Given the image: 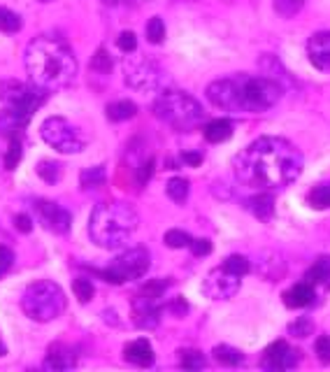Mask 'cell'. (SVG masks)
Returning <instances> with one entry per match:
<instances>
[{
	"mask_svg": "<svg viewBox=\"0 0 330 372\" xmlns=\"http://www.w3.org/2000/svg\"><path fill=\"white\" fill-rule=\"evenodd\" d=\"M235 177L253 188H286L303 173V153L284 138H258L235 156Z\"/></svg>",
	"mask_w": 330,
	"mask_h": 372,
	"instance_id": "obj_1",
	"label": "cell"
},
{
	"mask_svg": "<svg viewBox=\"0 0 330 372\" xmlns=\"http://www.w3.org/2000/svg\"><path fill=\"white\" fill-rule=\"evenodd\" d=\"M281 98V86L263 75L238 73L223 79L212 82L207 86V100L214 108L226 112H268Z\"/></svg>",
	"mask_w": 330,
	"mask_h": 372,
	"instance_id": "obj_2",
	"label": "cell"
},
{
	"mask_svg": "<svg viewBox=\"0 0 330 372\" xmlns=\"http://www.w3.org/2000/svg\"><path fill=\"white\" fill-rule=\"evenodd\" d=\"M26 73L35 86L54 93L75 82L77 58L66 40L54 35H40L26 49Z\"/></svg>",
	"mask_w": 330,
	"mask_h": 372,
	"instance_id": "obj_3",
	"label": "cell"
},
{
	"mask_svg": "<svg viewBox=\"0 0 330 372\" xmlns=\"http://www.w3.org/2000/svg\"><path fill=\"white\" fill-rule=\"evenodd\" d=\"M138 230V214L126 203H100L88 219V235L100 249H119Z\"/></svg>",
	"mask_w": 330,
	"mask_h": 372,
	"instance_id": "obj_4",
	"label": "cell"
},
{
	"mask_svg": "<svg viewBox=\"0 0 330 372\" xmlns=\"http://www.w3.org/2000/svg\"><path fill=\"white\" fill-rule=\"evenodd\" d=\"M0 100H3V112H0V133L3 135H16L28 121L33 112L40 110L47 100V91L40 86L23 84V82L10 79L0 86Z\"/></svg>",
	"mask_w": 330,
	"mask_h": 372,
	"instance_id": "obj_5",
	"label": "cell"
},
{
	"mask_svg": "<svg viewBox=\"0 0 330 372\" xmlns=\"http://www.w3.org/2000/svg\"><path fill=\"white\" fill-rule=\"evenodd\" d=\"M154 116L175 131H191L205 121V110L196 98L184 91H165L156 98Z\"/></svg>",
	"mask_w": 330,
	"mask_h": 372,
	"instance_id": "obj_6",
	"label": "cell"
},
{
	"mask_svg": "<svg viewBox=\"0 0 330 372\" xmlns=\"http://www.w3.org/2000/svg\"><path fill=\"white\" fill-rule=\"evenodd\" d=\"M66 293L63 288L56 284V282L49 280H40L31 284L23 291L21 296V307L26 312L28 319L38 323H49L63 314L66 310Z\"/></svg>",
	"mask_w": 330,
	"mask_h": 372,
	"instance_id": "obj_7",
	"label": "cell"
},
{
	"mask_svg": "<svg viewBox=\"0 0 330 372\" xmlns=\"http://www.w3.org/2000/svg\"><path fill=\"white\" fill-rule=\"evenodd\" d=\"M149 265H151V253L144 247H133V249L119 253L107 268H93L91 273L103 277L110 284H123V282L144 277Z\"/></svg>",
	"mask_w": 330,
	"mask_h": 372,
	"instance_id": "obj_8",
	"label": "cell"
},
{
	"mask_svg": "<svg viewBox=\"0 0 330 372\" xmlns=\"http://www.w3.org/2000/svg\"><path fill=\"white\" fill-rule=\"evenodd\" d=\"M168 286H170L168 280H154L140 288V293L133 300V317L140 328L151 330L158 326V321H161L163 296Z\"/></svg>",
	"mask_w": 330,
	"mask_h": 372,
	"instance_id": "obj_9",
	"label": "cell"
},
{
	"mask_svg": "<svg viewBox=\"0 0 330 372\" xmlns=\"http://www.w3.org/2000/svg\"><path fill=\"white\" fill-rule=\"evenodd\" d=\"M40 135L58 153H79L86 145L79 128H75L63 116H49V119H45V123L40 126Z\"/></svg>",
	"mask_w": 330,
	"mask_h": 372,
	"instance_id": "obj_10",
	"label": "cell"
},
{
	"mask_svg": "<svg viewBox=\"0 0 330 372\" xmlns=\"http://www.w3.org/2000/svg\"><path fill=\"white\" fill-rule=\"evenodd\" d=\"M123 73H126V84L138 88V91H154L163 82L161 68L156 63L147 61V58H142V61H128L126 58Z\"/></svg>",
	"mask_w": 330,
	"mask_h": 372,
	"instance_id": "obj_11",
	"label": "cell"
},
{
	"mask_svg": "<svg viewBox=\"0 0 330 372\" xmlns=\"http://www.w3.org/2000/svg\"><path fill=\"white\" fill-rule=\"evenodd\" d=\"M240 282H242V277L235 275L233 270H228L226 265H221V268H214L205 277L203 291L212 300H228L240 291Z\"/></svg>",
	"mask_w": 330,
	"mask_h": 372,
	"instance_id": "obj_12",
	"label": "cell"
},
{
	"mask_svg": "<svg viewBox=\"0 0 330 372\" xmlns=\"http://www.w3.org/2000/svg\"><path fill=\"white\" fill-rule=\"evenodd\" d=\"M33 210H35V219L42 223L47 230H51V233L63 235L73 226V214L66 208H61V205L51 203V200H35Z\"/></svg>",
	"mask_w": 330,
	"mask_h": 372,
	"instance_id": "obj_13",
	"label": "cell"
},
{
	"mask_svg": "<svg viewBox=\"0 0 330 372\" xmlns=\"http://www.w3.org/2000/svg\"><path fill=\"white\" fill-rule=\"evenodd\" d=\"M300 363V351L288 347L284 340L272 342V345L265 349V356L261 365L270 372H281V370H293Z\"/></svg>",
	"mask_w": 330,
	"mask_h": 372,
	"instance_id": "obj_14",
	"label": "cell"
},
{
	"mask_svg": "<svg viewBox=\"0 0 330 372\" xmlns=\"http://www.w3.org/2000/svg\"><path fill=\"white\" fill-rule=\"evenodd\" d=\"M307 54L312 66L321 73H328L330 70V31H321L314 33L307 42Z\"/></svg>",
	"mask_w": 330,
	"mask_h": 372,
	"instance_id": "obj_15",
	"label": "cell"
},
{
	"mask_svg": "<svg viewBox=\"0 0 330 372\" xmlns=\"http://www.w3.org/2000/svg\"><path fill=\"white\" fill-rule=\"evenodd\" d=\"M123 358H126L128 363L138 365V368H149V365H154V358H156L154 347L144 338L133 340L131 345H126V349H123Z\"/></svg>",
	"mask_w": 330,
	"mask_h": 372,
	"instance_id": "obj_16",
	"label": "cell"
},
{
	"mask_svg": "<svg viewBox=\"0 0 330 372\" xmlns=\"http://www.w3.org/2000/svg\"><path fill=\"white\" fill-rule=\"evenodd\" d=\"M77 365V354L70 349L68 345H54L49 347V354L45 358V370H70Z\"/></svg>",
	"mask_w": 330,
	"mask_h": 372,
	"instance_id": "obj_17",
	"label": "cell"
},
{
	"mask_svg": "<svg viewBox=\"0 0 330 372\" xmlns=\"http://www.w3.org/2000/svg\"><path fill=\"white\" fill-rule=\"evenodd\" d=\"M316 293H314V284L309 282H300V284L291 286L288 291L284 293V303L286 307H307L314 303Z\"/></svg>",
	"mask_w": 330,
	"mask_h": 372,
	"instance_id": "obj_18",
	"label": "cell"
},
{
	"mask_svg": "<svg viewBox=\"0 0 330 372\" xmlns=\"http://www.w3.org/2000/svg\"><path fill=\"white\" fill-rule=\"evenodd\" d=\"M246 208L251 210V214L256 216V219H261V221H270L272 219V214H275V198H272V193H258V196H253L246 200Z\"/></svg>",
	"mask_w": 330,
	"mask_h": 372,
	"instance_id": "obj_19",
	"label": "cell"
},
{
	"mask_svg": "<svg viewBox=\"0 0 330 372\" xmlns=\"http://www.w3.org/2000/svg\"><path fill=\"white\" fill-rule=\"evenodd\" d=\"M203 135H205V140L212 145L226 142V140L233 135V123L228 119H214L203 128Z\"/></svg>",
	"mask_w": 330,
	"mask_h": 372,
	"instance_id": "obj_20",
	"label": "cell"
},
{
	"mask_svg": "<svg viewBox=\"0 0 330 372\" xmlns=\"http://www.w3.org/2000/svg\"><path fill=\"white\" fill-rule=\"evenodd\" d=\"M105 114H107L110 121H126L138 114V105L133 100H114L105 108Z\"/></svg>",
	"mask_w": 330,
	"mask_h": 372,
	"instance_id": "obj_21",
	"label": "cell"
},
{
	"mask_svg": "<svg viewBox=\"0 0 330 372\" xmlns=\"http://www.w3.org/2000/svg\"><path fill=\"white\" fill-rule=\"evenodd\" d=\"M305 282L309 284H326L330 286V256H319L314 261V265L307 270L305 275Z\"/></svg>",
	"mask_w": 330,
	"mask_h": 372,
	"instance_id": "obj_22",
	"label": "cell"
},
{
	"mask_svg": "<svg viewBox=\"0 0 330 372\" xmlns=\"http://www.w3.org/2000/svg\"><path fill=\"white\" fill-rule=\"evenodd\" d=\"M165 193H168V198L173 200V203H177V205L186 203V198H188V179H184V177H173V179L165 184Z\"/></svg>",
	"mask_w": 330,
	"mask_h": 372,
	"instance_id": "obj_23",
	"label": "cell"
},
{
	"mask_svg": "<svg viewBox=\"0 0 330 372\" xmlns=\"http://www.w3.org/2000/svg\"><path fill=\"white\" fill-rule=\"evenodd\" d=\"M214 361H219L221 365H228V368H235V365L244 363V356L240 349H233L228 345H221V347H214Z\"/></svg>",
	"mask_w": 330,
	"mask_h": 372,
	"instance_id": "obj_24",
	"label": "cell"
},
{
	"mask_svg": "<svg viewBox=\"0 0 330 372\" xmlns=\"http://www.w3.org/2000/svg\"><path fill=\"white\" fill-rule=\"evenodd\" d=\"M307 203L314 210H328L330 208V182H323V184H316L307 193Z\"/></svg>",
	"mask_w": 330,
	"mask_h": 372,
	"instance_id": "obj_25",
	"label": "cell"
},
{
	"mask_svg": "<svg viewBox=\"0 0 330 372\" xmlns=\"http://www.w3.org/2000/svg\"><path fill=\"white\" fill-rule=\"evenodd\" d=\"M107 179V173H105V165H96V168H86L81 173L79 182H81V188H98L105 184Z\"/></svg>",
	"mask_w": 330,
	"mask_h": 372,
	"instance_id": "obj_26",
	"label": "cell"
},
{
	"mask_svg": "<svg viewBox=\"0 0 330 372\" xmlns=\"http://www.w3.org/2000/svg\"><path fill=\"white\" fill-rule=\"evenodd\" d=\"M179 365L184 370H203L207 361H205V356L196 349H186V351H179Z\"/></svg>",
	"mask_w": 330,
	"mask_h": 372,
	"instance_id": "obj_27",
	"label": "cell"
},
{
	"mask_svg": "<svg viewBox=\"0 0 330 372\" xmlns=\"http://www.w3.org/2000/svg\"><path fill=\"white\" fill-rule=\"evenodd\" d=\"M191 235L186 233V230H179V228H173L165 233L163 242L170 247V249H184V247H191Z\"/></svg>",
	"mask_w": 330,
	"mask_h": 372,
	"instance_id": "obj_28",
	"label": "cell"
},
{
	"mask_svg": "<svg viewBox=\"0 0 330 372\" xmlns=\"http://www.w3.org/2000/svg\"><path fill=\"white\" fill-rule=\"evenodd\" d=\"M0 31L3 33H16L21 31V16L14 14V12L0 8Z\"/></svg>",
	"mask_w": 330,
	"mask_h": 372,
	"instance_id": "obj_29",
	"label": "cell"
},
{
	"mask_svg": "<svg viewBox=\"0 0 330 372\" xmlns=\"http://www.w3.org/2000/svg\"><path fill=\"white\" fill-rule=\"evenodd\" d=\"M73 291H75V296H77L79 303H88V300L93 298V293H96V288H93L91 280H86V277H79V280L73 282Z\"/></svg>",
	"mask_w": 330,
	"mask_h": 372,
	"instance_id": "obj_30",
	"label": "cell"
},
{
	"mask_svg": "<svg viewBox=\"0 0 330 372\" xmlns=\"http://www.w3.org/2000/svg\"><path fill=\"white\" fill-rule=\"evenodd\" d=\"M147 40L151 45H161L165 40V23L161 16H154V19L147 23Z\"/></svg>",
	"mask_w": 330,
	"mask_h": 372,
	"instance_id": "obj_31",
	"label": "cell"
},
{
	"mask_svg": "<svg viewBox=\"0 0 330 372\" xmlns=\"http://www.w3.org/2000/svg\"><path fill=\"white\" fill-rule=\"evenodd\" d=\"M305 0H275V10L279 12L284 19H291V16H296L300 10H303Z\"/></svg>",
	"mask_w": 330,
	"mask_h": 372,
	"instance_id": "obj_32",
	"label": "cell"
},
{
	"mask_svg": "<svg viewBox=\"0 0 330 372\" xmlns=\"http://www.w3.org/2000/svg\"><path fill=\"white\" fill-rule=\"evenodd\" d=\"M223 265H226L228 270H233L235 275H240V277H244V275L251 270V265H249V258H244V256H238V253H233V256H228L226 261H223Z\"/></svg>",
	"mask_w": 330,
	"mask_h": 372,
	"instance_id": "obj_33",
	"label": "cell"
},
{
	"mask_svg": "<svg viewBox=\"0 0 330 372\" xmlns=\"http://www.w3.org/2000/svg\"><path fill=\"white\" fill-rule=\"evenodd\" d=\"M38 175L42 177L45 182L54 184V182L61 179V165H58V163H49V161H42V163L38 165Z\"/></svg>",
	"mask_w": 330,
	"mask_h": 372,
	"instance_id": "obj_34",
	"label": "cell"
},
{
	"mask_svg": "<svg viewBox=\"0 0 330 372\" xmlns=\"http://www.w3.org/2000/svg\"><path fill=\"white\" fill-rule=\"evenodd\" d=\"M21 161V142H19V138L16 135H12V140H10V151H8V156H5V168L8 170H14L16 168V163Z\"/></svg>",
	"mask_w": 330,
	"mask_h": 372,
	"instance_id": "obj_35",
	"label": "cell"
},
{
	"mask_svg": "<svg viewBox=\"0 0 330 372\" xmlns=\"http://www.w3.org/2000/svg\"><path fill=\"white\" fill-rule=\"evenodd\" d=\"M312 330H314V323H312L307 317H300L298 321H293L291 326H288V333H291L293 338H307V335H312Z\"/></svg>",
	"mask_w": 330,
	"mask_h": 372,
	"instance_id": "obj_36",
	"label": "cell"
},
{
	"mask_svg": "<svg viewBox=\"0 0 330 372\" xmlns=\"http://www.w3.org/2000/svg\"><path fill=\"white\" fill-rule=\"evenodd\" d=\"M116 45H119L121 51H126V54H133V51L138 49V38H135V33H131V31H123L119 35V40H116Z\"/></svg>",
	"mask_w": 330,
	"mask_h": 372,
	"instance_id": "obj_37",
	"label": "cell"
},
{
	"mask_svg": "<svg viewBox=\"0 0 330 372\" xmlns=\"http://www.w3.org/2000/svg\"><path fill=\"white\" fill-rule=\"evenodd\" d=\"M12 265H14V251H12L10 247L0 245V277L8 275Z\"/></svg>",
	"mask_w": 330,
	"mask_h": 372,
	"instance_id": "obj_38",
	"label": "cell"
},
{
	"mask_svg": "<svg viewBox=\"0 0 330 372\" xmlns=\"http://www.w3.org/2000/svg\"><path fill=\"white\" fill-rule=\"evenodd\" d=\"M93 70H98V73H110L112 70V58L107 56V51L105 49H98L96 56H93Z\"/></svg>",
	"mask_w": 330,
	"mask_h": 372,
	"instance_id": "obj_39",
	"label": "cell"
},
{
	"mask_svg": "<svg viewBox=\"0 0 330 372\" xmlns=\"http://www.w3.org/2000/svg\"><path fill=\"white\" fill-rule=\"evenodd\" d=\"M314 349H316V356H319L321 363H330V338L328 335H321V338L316 340Z\"/></svg>",
	"mask_w": 330,
	"mask_h": 372,
	"instance_id": "obj_40",
	"label": "cell"
},
{
	"mask_svg": "<svg viewBox=\"0 0 330 372\" xmlns=\"http://www.w3.org/2000/svg\"><path fill=\"white\" fill-rule=\"evenodd\" d=\"M188 249L193 251V256H207L212 251V242L205 240V238H198V240H191V247Z\"/></svg>",
	"mask_w": 330,
	"mask_h": 372,
	"instance_id": "obj_41",
	"label": "cell"
},
{
	"mask_svg": "<svg viewBox=\"0 0 330 372\" xmlns=\"http://www.w3.org/2000/svg\"><path fill=\"white\" fill-rule=\"evenodd\" d=\"M151 175H154V158H149V161H144L142 165H140L138 182H140V184H147V182L151 179Z\"/></svg>",
	"mask_w": 330,
	"mask_h": 372,
	"instance_id": "obj_42",
	"label": "cell"
},
{
	"mask_svg": "<svg viewBox=\"0 0 330 372\" xmlns=\"http://www.w3.org/2000/svg\"><path fill=\"white\" fill-rule=\"evenodd\" d=\"M14 228L21 230V233H31V230H33V219L28 214H16L14 216Z\"/></svg>",
	"mask_w": 330,
	"mask_h": 372,
	"instance_id": "obj_43",
	"label": "cell"
},
{
	"mask_svg": "<svg viewBox=\"0 0 330 372\" xmlns=\"http://www.w3.org/2000/svg\"><path fill=\"white\" fill-rule=\"evenodd\" d=\"M170 310H173L175 314H184V312L188 310V305L184 303V298H177L175 303H170Z\"/></svg>",
	"mask_w": 330,
	"mask_h": 372,
	"instance_id": "obj_44",
	"label": "cell"
},
{
	"mask_svg": "<svg viewBox=\"0 0 330 372\" xmlns=\"http://www.w3.org/2000/svg\"><path fill=\"white\" fill-rule=\"evenodd\" d=\"M181 158H184V163H188V165H200V163H203V156H200V153H193V151H186Z\"/></svg>",
	"mask_w": 330,
	"mask_h": 372,
	"instance_id": "obj_45",
	"label": "cell"
},
{
	"mask_svg": "<svg viewBox=\"0 0 330 372\" xmlns=\"http://www.w3.org/2000/svg\"><path fill=\"white\" fill-rule=\"evenodd\" d=\"M107 5H121V3H128V0H105Z\"/></svg>",
	"mask_w": 330,
	"mask_h": 372,
	"instance_id": "obj_46",
	"label": "cell"
},
{
	"mask_svg": "<svg viewBox=\"0 0 330 372\" xmlns=\"http://www.w3.org/2000/svg\"><path fill=\"white\" fill-rule=\"evenodd\" d=\"M5 354H8V349H5V345L0 342V356H5Z\"/></svg>",
	"mask_w": 330,
	"mask_h": 372,
	"instance_id": "obj_47",
	"label": "cell"
},
{
	"mask_svg": "<svg viewBox=\"0 0 330 372\" xmlns=\"http://www.w3.org/2000/svg\"><path fill=\"white\" fill-rule=\"evenodd\" d=\"M42 3H51V0H42Z\"/></svg>",
	"mask_w": 330,
	"mask_h": 372,
	"instance_id": "obj_48",
	"label": "cell"
}]
</instances>
